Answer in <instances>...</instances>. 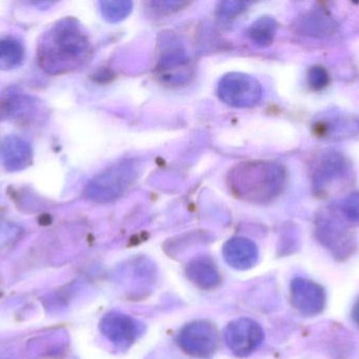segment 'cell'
Segmentation results:
<instances>
[{
    "instance_id": "obj_16",
    "label": "cell",
    "mask_w": 359,
    "mask_h": 359,
    "mask_svg": "<svg viewBox=\"0 0 359 359\" xmlns=\"http://www.w3.org/2000/svg\"><path fill=\"white\" fill-rule=\"evenodd\" d=\"M278 22L270 16H263L250 25L248 36L255 46L266 48L273 42L278 32Z\"/></svg>"
},
{
    "instance_id": "obj_13",
    "label": "cell",
    "mask_w": 359,
    "mask_h": 359,
    "mask_svg": "<svg viewBox=\"0 0 359 359\" xmlns=\"http://www.w3.org/2000/svg\"><path fill=\"white\" fill-rule=\"evenodd\" d=\"M188 280L203 291H212L221 285L222 278L215 261L209 256H198L186 267Z\"/></svg>"
},
{
    "instance_id": "obj_18",
    "label": "cell",
    "mask_w": 359,
    "mask_h": 359,
    "mask_svg": "<svg viewBox=\"0 0 359 359\" xmlns=\"http://www.w3.org/2000/svg\"><path fill=\"white\" fill-rule=\"evenodd\" d=\"M101 12L109 22H119L126 19L133 10L130 1H101Z\"/></svg>"
},
{
    "instance_id": "obj_9",
    "label": "cell",
    "mask_w": 359,
    "mask_h": 359,
    "mask_svg": "<svg viewBox=\"0 0 359 359\" xmlns=\"http://www.w3.org/2000/svg\"><path fill=\"white\" fill-rule=\"evenodd\" d=\"M349 169L347 160L337 152H330L323 156L314 171L312 181L316 193H327L334 183L337 185L339 181L346 178Z\"/></svg>"
},
{
    "instance_id": "obj_3",
    "label": "cell",
    "mask_w": 359,
    "mask_h": 359,
    "mask_svg": "<svg viewBox=\"0 0 359 359\" xmlns=\"http://www.w3.org/2000/svg\"><path fill=\"white\" fill-rule=\"evenodd\" d=\"M136 178V168L130 162L116 164L90 181L86 189L88 200L109 202L126 193Z\"/></svg>"
},
{
    "instance_id": "obj_8",
    "label": "cell",
    "mask_w": 359,
    "mask_h": 359,
    "mask_svg": "<svg viewBox=\"0 0 359 359\" xmlns=\"http://www.w3.org/2000/svg\"><path fill=\"white\" fill-rule=\"evenodd\" d=\"M103 337L119 349H128L138 339L140 325L132 316L113 311L105 314L99 325Z\"/></svg>"
},
{
    "instance_id": "obj_19",
    "label": "cell",
    "mask_w": 359,
    "mask_h": 359,
    "mask_svg": "<svg viewBox=\"0 0 359 359\" xmlns=\"http://www.w3.org/2000/svg\"><path fill=\"white\" fill-rule=\"evenodd\" d=\"M339 210L344 218L351 223H359V193L346 196L339 202Z\"/></svg>"
},
{
    "instance_id": "obj_4",
    "label": "cell",
    "mask_w": 359,
    "mask_h": 359,
    "mask_svg": "<svg viewBox=\"0 0 359 359\" xmlns=\"http://www.w3.org/2000/svg\"><path fill=\"white\" fill-rule=\"evenodd\" d=\"M217 93L221 100L230 107H251L261 100L263 88L252 76L229 73L222 78Z\"/></svg>"
},
{
    "instance_id": "obj_2",
    "label": "cell",
    "mask_w": 359,
    "mask_h": 359,
    "mask_svg": "<svg viewBox=\"0 0 359 359\" xmlns=\"http://www.w3.org/2000/svg\"><path fill=\"white\" fill-rule=\"evenodd\" d=\"M286 183V169L282 164L263 160L242 162L228 175V185L234 195L257 204L276 200Z\"/></svg>"
},
{
    "instance_id": "obj_22",
    "label": "cell",
    "mask_w": 359,
    "mask_h": 359,
    "mask_svg": "<svg viewBox=\"0 0 359 359\" xmlns=\"http://www.w3.org/2000/svg\"><path fill=\"white\" fill-rule=\"evenodd\" d=\"M352 320L359 326V299L352 308Z\"/></svg>"
},
{
    "instance_id": "obj_21",
    "label": "cell",
    "mask_w": 359,
    "mask_h": 359,
    "mask_svg": "<svg viewBox=\"0 0 359 359\" xmlns=\"http://www.w3.org/2000/svg\"><path fill=\"white\" fill-rule=\"evenodd\" d=\"M248 6V4L246 2H241V1H224L219 4V17L221 19H228L234 18V16L240 14L242 11H244L246 8V6Z\"/></svg>"
},
{
    "instance_id": "obj_14",
    "label": "cell",
    "mask_w": 359,
    "mask_h": 359,
    "mask_svg": "<svg viewBox=\"0 0 359 359\" xmlns=\"http://www.w3.org/2000/svg\"><path fill=\"white\" fill-rule=\"evenodd\" d=\"M37 111V101L21 92H8L0 99V116L8 119L25 122Z\"/></svg>"
},
{
    "instance_id": "obj_11",
    "label": "cell",
    "mask_w": 359,
    "mask_h": 359,
    "mask_svg": "<svg viewBox=\"0 0 359 359\" xmlns=\"http://www.w3.org/2000/svg\"><path fill=\"white\" fill-rule=\"evenodd\" d=\"M316 234L320 242L327 248L330 249L334 254L345 256L347 252L351 251L353 246V240L347 231L337 219L330 217H320L316 223Z\"/></svg>"
},
{
    "instance_id": "obj_12",
    "label": "cell",
    "mask_w": 359,
    "mask_h": 359,
    "mask_svg": "<svg viewBox=\"0 0 359 359\" xmlns=\"http://www.w3.org/2000/svg\"><path fill=\"white\" fill-rule=\"evenodd\" d=\"M223 256L230 267L243 271L255 267L259 259V250L252 240L233 237L224 244Z\"/></svg>"
},
{
    "instance_id": "obj_15",
    "label": "cell",
    "mask_w": 359,
    "mask_h": 359,
    "mask_svg": "<svg viewBox=\"0 0 359 359\" xmlns=\"http://www.w3.org/2000/svg\"><path fill=\"white\" fill-rule=\"evenodd\" d=\"M25 50L22 42L12 36L0 38V71H11L22 65Z\"/></svg>"
},
{
    "instance_id": "obj_20",
    "label": "cell",
    "mask_w": 359,
    "mask_h": 359,
    "mask_svg": "<svg viewBox=\"0 0 359 359\" xmlns=\"http://www.w3.org/2000/svg\"><path fill=\"white\" fill-rule=\"evenodd\" d=\"M330 81L328 71L320 65H313L308 72V84L314 91H320L326 88Z\"/></svg>"
},
{
    "instance_id": "obj_17",
    "label": "cell",
    "mask_w": 359,
    "mask_h": 359,
    "mask_svg": "<svg viewBox=\"0 0 359 359\" xmlns=\"http://www.w3.org/2000/svg\"><path fill=\"white\" fill-rule=\"evenodd\" d=\"M187 63L188 57L186 56L184 50H182L180 46H170L162 52L158 69L162 73H170V71H178V69H184Z\"/></svg>"
},
{
    "instance_id": "obj_7",
    "label": "cell",
    "mask_w": 359,
    "mask_h": 359,
    "mask_svg": "<svg viewBox=\"0 0 359 359\" xmlns=\"http://www.w3.org/2000/svg\"><path fill=\"white\" fill-rule=\"evenodd\" d=\"M290 301L303 315L316 316L326 308V291L313 280L297 278L291 282Z\"/></svg>"
},
{
    "instance_id": "obj_6",
    "label": "cell",
    "mask_w": 359,
    "mask_h": 359,
    "mask_svg": "<svg viewBox=\"0 0 359 359\" xmlns=\"http://www.w3.org/2000/svg\"><path fill=\"white\" fill-rule=\"evenodd\" d=\"M224 339L228 349L236 358H245L261 347L265 339V332L255 320L240 318L227 325L224 331Z\"/></svg>"
},
{
    "instance_id": "obj_1",
    "label": "cell",
    "mask_w": 359,
    "mask_h": 359,
    "mask_svg": "<svg viewBox=\"0 0 359 359\" xmlns=\"http://www.w3.org/2000/svg\"><path fill=\"white\" fill-rule=\"evenodd\" d=\"M90 53V44L83 27L67 17L44 32L38 42L40 67L50 75L69 73L81 67Z\"/></svg>"
},
{
    "instance_id": "obj_10",
    "label": "cell",
    "mask_w": 359,
    "mask_h": 359,
    "mask_svg": "<svg viewBox=\"0 0 359 359\" xmlns=\"http://www.w3.org/2000/svg\"><path fill=\"white\" fill-rule=\"evenodd\" d=\"M0 160L8 172L25 170L33 162L31 143L17 135L6 137L0 145Z\"/></svg>"
},
{
    "instance_id": "obj_5",
    "label": "cell",
    "mask_w": 359,
    "mask_h": 359,
    "mask_svg": "<svg viewBox=\"0 0 359 359\" xmlns=\"http://www.w3.org/2000/svg\"><path fill=\"white\" fill-rule=\"evenodd\" d=\"M178 345L187 355L196 358H208L217 351L219 333L211 322L196 320L181 329L178 335Z\"/></svg>"
}]
</instances>
